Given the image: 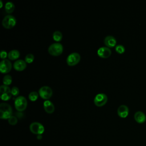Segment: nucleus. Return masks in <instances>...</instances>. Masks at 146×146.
Segmentation results:
<instances>
[{
	"mask_svg": "<svg viewBox=\"0 0 146 146\" xmlns=\"http://www.w3.org/2000/svg\"><path fill=\"white\" fill-rule=\"evenodd\" d=\"M5 11L6 13L10 14L13 13L15 9V5L12 2H7L5 4Z\"/></svg>",
	"mask_w": 146,
	"mask_h": 146,
	"instance_id": "f3484780",
	"label": "nucleus"
},
{
	"mask_svg": "<svg viewBox=\"0 0 146 146\" xmlns=\"http://www.w3.org/2000/svg\"><path fill=\"white\" fill-rule=\"evenodd\" d=\"M12 68V64L9 59H3L0 63V71L2 73L9 72Z\"/></svg>",
	"mask_w": 146,
	"mask_h": 146,
	"instance_id": "1a4fd4ad",
	"label": "nucleus"
},
{
	"mask_svg": "<svg viewBox=\"0 0 146 146\" xmlns=\"http://www.w3.org/2000/svg\"><path fill=\"white\" fill-rule=\"evenodd\" d=\"M19 88L15 86L13 87V88L11 89V93L13 96H17L19 94Z\"/></svg>",
	"mask_w": 146,
	"mask_h": 146,
	"instance_id": "a878e982",
	"label": "nucleus"
},
{
	"mask_svg": "<svg viewBox=\"0 0 146 146\" xmlns=\"http://www.w3.org/2000/svg\"><path fill=\"white\" fill-rule=\"evenodd\" d=\"M2 6H3V3H2V0H0V7L1 8L2 7Z\"/></svg>",
	"mask_w": 146,
	"mask_h": 146,
	"instance_id": "c85d7f7f",
	"label": "nucleus"
},
{
	"mask_svg": "<svg viewBox=\"0 0 146 146\" xmlns=\"http://www.w3.org/2000/svg\"><path fill=\"white\" fill-rule=\"evenodd\" d=\"M38 93L42 98L44 99H48L52 95V90L49 86H44L39 88Z\"/></svg>",
	"mask_w": 146,
	"mask_h": 146,
	"instance_id": "423d86ee",
	"label": "nucleus"
},
{
	"mask_svg": "<svg viewBox=\"0 0 146 146\" xmlns=\"http://www.w3.org/2000/svg\"><path fill=\"white\" fill-rule=\"evenodd\" d=\"M134 119L139 123H143L146 120V116L144 112L139 111L135 112L134 115Z\"/></svg>",
	"mask_w": 146,
	"mask_h": 146,
	"instance_id": "2eb2a0df",
	"label": "nucleus"
},
{
	"mask_svg": "<svg viewBox=\"0 0 146 146\" xmlns=\"http://www.w3.org/2000/svg\"><path fill=\"white\" fill-rule=\"evenodd\" d=\"M63 47L59 42H55L51 44L48 48L49 54L52 56L60 55L63 52Z\"/></svg>",
	"mask_w": 146,
	"mask_h": 146,
	"instance_id": "f03ea898",
	"label": "nucleus"
},
{
	"mask_svg": "<svg viewBox=\"0 0 146 146\" xmlns=\"http://www.w3.org/2000/svg\"><path fill=\"white\" fill-rule=\"evenodd\" d=\"M12 82V78L11 76V75H6L4 76L3 78V84L8 86L9 84H10Z\"/></svg>",
	"mask_w": 146,
	"mask_h": 146,
	"instance_id": "6ab92c4d",
	"label": "nucleus"
},
{
	"mask_svg": "<svg viewBox=\"0 0 146 146\" xmlns=\"http://www.w3.org/2000/svg\"><path fill=\"white\" fill-rule=\"evenodd\" d=\"M8 122L10 125H14L17 124V123L18 122V119L15 116L12 115L9 119H8Z\"/></svg>",
	"mask_w": 146,
	"mask_h": 146,
	"instance_id": "b1692460",
	"label": "nucleus"
},
{
	"mask_svg": "<svg viewBox=\"0 0 146 146\" xmlns=\"http://www.w3.org/2000/svg\"><path fill=\"white\" fill-rule=\"evenodd\" d=\"M97 53L99 56L102 58H107L111 55V50L109 47H102L98 50Z\"/></svg>",
	"mask_w": 146,
	"mask_h": 146,
	"instance_id": "9d476101",
	"label": "nucleus"
},
{
	"mask_svg": "<svg viewBox=\"0 0 146 146\" xmlns=\"http://www.w3.org/2000/svg\"><path fill=\"white\" fill-rule=\"evenodd\" d=\"M11 96H12V94L11 92L4 93V94H2L1 95V98L3 100L7 101L11 98Z\"/></svg>",
	"mask_w": 146,
	"mask_h": 146,
	"instance_id": "5701e85b",
	"label": "nucleus"
},
{
	"mask_svg": "<svg viewBox=\"0 0 146 146\" xmlns=\"http://www.w3.org/2000/svg\"><path fill=\"white\" fill-rule=\"evenodd\" d=\"M17 23V20L12 15H6L2 20V25L3 26L7 29L13 28Z\"/></svg>",
	"mask_w": 146,
	"mask_h": 146,
	"instance_id": "20e7f679",
	"label": "nucleus"
},
{
	"mask_svg": "<svg viewBox=\"0 0 146 146\" xmlns=\"http://www.w3.org/2000/svg\"><path fill=\"white\" fill-rule=\"evenodd\" d=\"M36 138H37V139H38V140H41V139H42V135H38L36 136Z\"/></svg>",
	"mask_w": 146,
	"mask_h": 146,
	"instance_id": "cd10ccee",
	"label": "nucleus"
},
{
	"mask_svg": "<svg viewBox=\"0 0 146 146\" xmlns=\"http://www.w3.org/2000/svg\"><path fill=\"white\" fill-rule=\"evenodd\" d=\"M13 114L11 106L6 103H1L0 104V118L2 119H8Z\"/></svg>",
	"mask_w": 146,
	"mask_h": 146,
	"instance_id": "f257e3e1",
	"label": "nucleus"
},
{
	"mask_svg": "<svg viewBox=\"0 0 146 146\" xmlns=\"http://www.w3.org/2000/svg\"><path fill=\"white\" fill-rule=\"evenodd\" d=\"M7 56H8V54L5 50H2L1 52V58L2 59H5Z\"/></svg>",
	"mask_w": 146,
	"mask_h": 146,
	"instance_id": "bb28decb",
	"label": "nucleus"
},
{
	"mask_svg": "<svg viewBox=\"0 0 146 146\" xmlns=\"http://www.w3.org/2000/svg\"><path fill=\"white\" fill-rule=\"evenodd\" d=\"M34 59V56L33 54H28L26 55L25 58V60L26 63H32L33 62Z\"/></svg>",
	"mask_w": 146,
	"mask_h": 146,
	"instance_id": "4be33fe9",
	"label": "nucleus"
},
{
	"mask_svg": "<svg viewBox=\"0 0 146 146\" xmlns=\"http://www.w3.org/2000/svg\"><path fill=\"white\" fill-rule=\"evenodd\" d=\"M20 56V52L17 50H12L8 53V58L10 60H15Z\"/></svg>",
	"mask_w": 146,
	"mask_h": 146,
	"instance_id": "dca6fc26",
	"label": "nucleus"
},
{
	"mask_svg": "<svg viewBox=\"0 0 146 146\" xmlns=\"http://www.w3.org/2000/svg\"><path fill=\"white\" fill-rule=\"evenodd\" d=\"M39 96V93H38L36 91H32L31 92L29 95V98L31 101L34 102L36 100Z\"/></svg>",
	"mask_w": 146,
	"mask_h": 146,
	"instance_id": "aec40b11",
	"label": "nucleus"
},
{
	"mask_svg": "<svg viewBox=\"0 0 146 146\" xmlns=\"http://www.w3.org/2000/svg\"><path fill=\"white\" fill-rule=\"evenodd\" d=\"M43 107H44V111L48 113H52V112H54V111L55 110L54 105L51 101H50L48 100H45L44 102Z\"/></svg>",
	"mask_w": 146,
	"mask_h": 146,
	"instance_id": "4468645a",
	"label": "nucleus"
},
{
	"mask_svg": "<svg viewBox=\"0 0 146 146\" xmlns=\"http://www.w3.org/2000/svg\"><path fill=\"white\" fill-rule=\"evenodd\" d=\"M27 64L25 60H23L22 59H18L14 63V68L15 70L21 71L23 70H25Z\"/></svg>",
	"mask_w": 146,
	"mask_h": 146,
	"instance_id": "f8f14e48",
	"label": "nucleus"
},
{
	"mask_svg": "<svg viewBox=\"0 0 146 146\" xmlns=\"http://www.w3.org/2000/svg\"><path fill=\"white\" fill-rule=\"evenodd\" d=\"M80 60V55L78 52H72L67 58L66 62L68 66H73L77 64Z\"/></svg>",
	"mask_w": 146,
	"mask_h": 146,
	"instance_id": "0eeeda50",
	"label": "nucleus"
},
{
	"mask_svg": "<svg viewBox=\"0 0 146 146\" xmlns=\"http://www.w3.org/2000/svg\"><path fill=\"white\" fill-rule=\"evenodd\" d=\"M117 112L118 115L121 117H126L129 113V110L127 106L122 104L120 105L117 110Z\"/></svg>",
	"mask_w": 146,
	"mask_h": 146,
	"instance_id": "9b49d317",
	"label": "nucleus"
},
{
	"mask_svg": "<svg viewBox=\"0 0 146 146\" xmlns=\"http://www.w3.org/2000/svg\"><path fill=\"white\" fill-rule=\"evenodd\" d=\"M104 43L107 47H113L116 46V40L114 36L112 35L107 36L104 39Z\"/></svg>",
	"mask_w": 146,
	"mask_h": 146,
	"instance_id": "ddd939ff",
	"label": "nucleus"
},
{
	"mask_svg": "<svg viewBox=\"0 0 146 146\" xmlns=\"http://www.w3.org/2000/svg\"><path fill=\"white\" fill-rule=\"evenodd\" d=\"M14 106L17 111L20 112L24 111L27 106V101L26 98L23 96H18L15 100Z\"/></svg>",
	"mask_w": 146,
	"mask_h": 146,
	"instance_id": "7ed1b4c3",
	"label": "nucleus"
},
{
	"mask_svg": "<svg viewBox=\"0 0 146 146\" xmlns=\"http://www.w3.org/2000/svg\"><path fill=\"white\" fill-rule=\"evenodd\" d=\"M30 131L35 135H42L44 131V126L39 122H33L29 127Z\"/></svg>",
	"mask_w": 146,
	"mask_h": 146,
	"instance_id": "39448f33",
	"label": "nucleus"
},
{
	"mask_svg": "<svg viewBox=\"0 0 146 146\" xmlns=\"http://www.w3.org/2000/svg\"><path fill=\"white\" fill-rule=\"evenodd\" d=\"M108 100L107 96L105 94L100 93L97 94L94 99L95 104L98 107H102L105 105Z\"/></svg>",
	"mask_w": 146,
	"mask_h": 146,
	"instance_id": "6e6552de",
	"label": "nucleus"
},
{
	"mask_svg": "<svg viewBox=\"0 0 146 146\" xmlns=\"http://www.w3.org/2000/svg\"><path fill=\"white\" fill-rule=\"evenodd\" d=\"M0 92L1 94L7 92H11V89L8 86L3 84L1 85L0 87Z\"/></svg>",
	"mask_w": 146,
	"mask_h": 146,
	"instance_id": "412c9836",
	"label": "nucleus"
},
{
	"mask_svg": "<svg viewBox=\"0 0 146 146\" xmlns=\"http://www.w3.org/2000/svg\"><path fill=\"white\" fill-rule=\"evenodd\" d=\"M115 50L117 52H118L119 54H122L124 52L125 48L123 45L118 44L115 46Z\"/></svg>",
	"mask_w": 146,
	"mask_h": 146,
	"instance_id": "393cba45",
	"label": "nucleus"
},
{
	"mask_svg": "<svg viewBox=\"0 0 146 146\" xmlns=\"http://www.w3.org/2000/svg\"><path fill=\"white\" fill-rule=\"evenodd\" d=\"M62 34L60 31H55L52 34V38L53 39L56 41V42H59L62 39Z\"/></svg>",
	"mask_w": 146,
	"mask_h": 146,
	"instance_id": "a211bd4d",
	"label": "nucleus"
}]
</instances>
